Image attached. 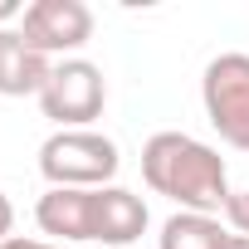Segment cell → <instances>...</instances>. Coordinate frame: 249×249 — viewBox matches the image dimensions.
<instances>
[{"instance_id":"obj_9","label":"cell","mask_w":249,"mask_h":249,"mask_svg":"<svg viewBox=\"0 0 249 249\" xmlns=\"http://www.w3.org/2000/svg\"><path fill=\"white\" fill-rule=\"evenodd\" d=\"M225 225L215 215H196V210H176L161 234H157V249H220L225 244Z\"/></svg>"},{"instance_id":"obj_6","label":"cell","mask_w":249,"mask_h":249,"mask_svg":"<svg viewBox=\"0 0 249 249\" xmlns=\"http://www.w3.org/2000/svg\"><path fill=\"white\" fill-rule=\"evenodd\" d=\"M152 215H147V200L127 186H103L93 191V239L107 244V249H127L147 234Z\"/></svg>"},{"instance_id":"obj_10","label":"cell","mask_w":249,"mask_h":249,"mask_svg":"<svg viewBox=\"0 0 249 249\" xmlns=\"http://www.w3.org/2000/svg\"><path fill=\"white\" fill-rule=\"evenodd\" d=\"M225 220L234 225V234L249 239V186H244V191H230V200H225Z\"/></svg>"},{"instance_id":"obj_5","label":"cell","mask_w":249,"mask_h":249,"mask_svg":"<svg viewBox=\"0 0 249 249\" xmlns=\"http://www.w3.org/2000/svg\"><path fill=\"white\" fill-rule=\"evenodd\" d=\"M25 44L35 54H73L93 39V10L83 5V0H35V5H25L20 25Z\"/></svg>"},{"instance_id":"obj_8","label":"cell","mask_w":249,"mask_h":249,"mask_svg":"<svg viewBox=\"0 0 249 249\" xmlns=\"http://www.w3.org/2000/svg\"><path fill=\"white\" fill-rule=\"evenodd\" d=\"M49 59L25 44L20 30H0V98H39L49 83Z\"/></svg>"},{"instance_id":"obj_7","label":"cell","mask_w":249,"mask_h":249,"mask_svg":"<svg viewBox=\"0 0 249 249\" xmlns=\"http://www.w3.org/2000/svg\"><path fill=\"white\" fill-rule=\"evenodd\" d=\"M39 230L54 244H78L93 239V191H73V186H49L35 205Z\"/></svg>"},{"instance_id":"obj_12","label":"cell","mask_w":249,"mask_h":249,"mask_svg":"<svg viewBox=\"0 0 249 249\" xmlns=\"http://www.w3.org/2000/svg\"><path fill=\"white\" fill-rule=\"evenodd\" d=\"M20 15H25L20 0H0V25H10V20H20Z\"/></svg>"},{"instance_id":"obj_14","label":"cell","mask_w":249,"mask_h":249,"mask_svg":"<svg viewBox=\"0 0 249 249\" xmlns=\"http://www.w3.org/2000/svg\"><path fill=\"white\" fill-rule=\"evenodd\" d=\"M220 249H249V239H244V234H225V244H220Z\"/></svg>"},{"instance_id":"obj_2","label":"cell","mask_w":249,"mask_h":249,"mask_svg":"<svg viewBox=\"0 0 249 249\" xmlns=\"http://www.w3.org/2000/svg\"><path fill=\"white\" fill-rule=\"evenodd\" d=\"M122 157L117 142L93 132V127H59L39 147V171L49 186H73V191H103L112 186Z\"/></svg>"},{"instance_id":"obj_13","label":"cell","mask_w":249,"mask_h":249,"mask_svg":"<svg viewBox=\"0 0 249 249\" xmlns=\"http://www.w3.org/2000/svg\"><path fill=\"white\" fill-rule=\"evenodd\" d=\"M0 249H35V239H25V234H10V239L0 244Z\"/></svg>"},{"instance_id":"obj_11","label":"cell","mask_w":249,"mask_h":249,"mask_svg":"<svg viewBox=\"0 0 249 249\" xmlns=\"http://www.w3.org/2000/svg\"><path fill=\"white\" fill-rule=\"evenodd\" d=\"M10 230H15V205H10V196L0 191V244L10 239Z\"/></svg>"},{"instance_id":"obj_15","label":"cell","mask_w":249,"mask_h":249,"mask_svg":"<svg viewBox=\"0 0 249 249\" xmlns=\"http://www.w3.org/2000/svg\"><path fill=\"white\" fill-rule=\"evenodd\" d=\"M35 249H64V244H54V239H35Z\"/></svg>"},{"instance_id":"obj_4","label":"cell","mask_w":249,"mask_h":249,"mask_svg":"<svg viewBox=\"0 0 249 249\" xmlns=\"http://www.w3.org/2000/svg\"><path fill=\"white\" fill-rule=\"evenodd\" d=\"M103 103H107V83L103 69L88 59H59L39 93L44 117H54L59 127H88L93 117H103Z\"/></svg>"},{"instance_id":"obj_3","label":"cell","mask_w":249,"mask_h":249,"mask_svg":"<svg viewBox=\"0 0 249 249\" xmlns=\"http://www.w3.org/2000/svg\"><path fill=\"white\" fill-rule=\"evenodd\" d=\"M200 103L220 142L249 152V54H215L200 73Z\"/></svg>"},{"instance_id":"obj_1","label":"cell","mask_w":249,"mask_h":249,"mask_svg":"<svg viewBox=\"0 0 249 249\" xmlns=\"http://www.w3.org/2000/svg\"><path fill=\"white\" fill-rule=\"evenodd\" d=\"M142 181L157 196H166V200H176L181 210H196V215H225V200H230L225 157L215 147H205L200 137H191V132L147 137Z\"/></svg>"}]
</instances>
